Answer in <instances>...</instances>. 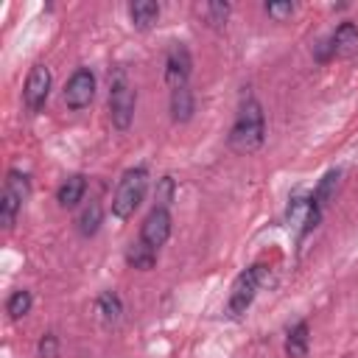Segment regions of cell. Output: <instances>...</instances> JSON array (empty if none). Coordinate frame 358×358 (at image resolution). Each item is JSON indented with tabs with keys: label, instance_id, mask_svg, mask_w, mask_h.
<instances>
[{
	"label": "cell",
	"instance_id": "cell-1",
	"mask_svg": "<svg viewBox=\"0 0 358 358\" xmlns=\"http://www.w3.org/2000/svg\"><path fill=\"white\" fill-rule=\"evenodd\" d=\"M266 140V115L257 98H246L238 106V115L232 120V129L227 134V143L238 154H252Z\"/></svg>",
	"mask_w": 358,
	"mask_h": 358
},
{
	"label": "cell",
	"instance_id": "cell-2",
	"mask_svg": "<svg viewBox=\"0 0 358 358\" xmlns=\"http://www.w3.org/2000/svg\"><path fill=\"white\" fill-rule=\"evenodd\" d=\"M266 282H268V266H263V263H255V266L243 268V271L235 277L232 288H229L227 313H229L232 319H241V316H243V313L252 308V302H255L257 291H260Z\"/></svg>",
	"mask_w": 358,
	"mask_h": 358
},
{
	"label": "cell",
	"instance_id": "cell-3",
	"mask_svg": "<svg viewBox=\"0 0 358 358\" xmlns=\"http://www.w3.org/2000/svg\"><path fill=\"white\" fill-rule=\"evenodd\" d=\"M145 190H148V171L143 165L137 168H129L117 187H115V196H112V215L115 218H129L134 215V210L143 204L145 199Z\"/></svg>",
	"mask_w": 358,
	"mask_h": 358
},
{
	"label": "cell",
	"instance_id": "cell-4",
	"mask_svg": "<svg viewBox=\"0 0 358 358\" xmlns=\"http://www.w3.org/2000/svg\"><path fill=\"white\" fill-rule=\"evenodd\" d=\"M134 106H137V92H134L126 70H117L109 81V120H112V126L126 131L134 120Z\"/></svg>",
	"mask_w": 358,
	"mask_h": 358
},
{
	"label": "cell",
	"instance_id": "cell-5",
	"mask_svg": "<svg viewBox=\"0 0 358 358\" xmlns=\"http://www.w3.org/2000/svg\"><path fill=\"white\" fill-rule=\"evenodd\" d=\"M28 176L20 171H8L6 173V185L0 193V224L3 229H11L17 221V213L22 210L25 199H28Z\"/></svg>",
	"mask_w": 358,
	"mask_h": 358
},
{
	"label": "cell",
	"instance_id": "cell-6",
	"mask_svg": "<svg viewBox=\"0 0 358 358\" xmlns=\"http://www.w3.org/2000/svg\"><path fill=\"white\" fill-rule=\"evenodd\" d=\"M322 221V207L310 199V196H294L288 201V210H285V224L288 229H294L299 238H305L308 232H313Z\"/></svg>",
	"mask_w": 358,
	"mask_h": 358
},
{
	"label": "cell",
	"instance_id": "cell-7",
	"mask_svg": "<svg viewBox=\"0 0 358 358\" xmlns=\"http://www.w3.org/2000/svg\"><path fill=\"white\" fill-rule=\"evenodd\" d=\"M62 98H64L67 109H76V112L78 109H87L92 103V98H95V76H92V70L90 67H78L67 78Z\"/></svg>",
	"mask_w": 358,
	"mask_h": 358
},
{
	"label": "cell",
	"instance_id": "cell-8",
	"mask_svg": "<svg viewBox=\"0 0 358 358\" xmlns=\"http://www.w3.org/2000/svg\"><path fill=\"white\" fill-rule=\"evenodd\" d=\"M190 73H193L190 50H187L182 42H173V45L168 48V56H165V84H168L171 90L187 87Z\"/></svg>",
	"mask_w": 358,
	"mask_h": 358
},
{
	"label": "cell",
	"instance_id": "cell-9",
	"mask_svg": "<svg viewBox=\"0 0 358 358\" xmlns=\"http://www.w3.org/2000/svg\"><path fill=\"white\" fill-rule=\"evenodd\" d=\"M171 229H173L171 213H168L165 207H154V210L145 215V221L140 224V241H143L145 246H151V249H159V246L168 243Z\"/></svg>",
	"mask_w": 358,
	"mask_h": 358
},
{
	"label": "cell",
	"instance_id": "cell-10",
	"mask_svg": "<svg viewBox=\"0 0 358 358\" xmlns=\"http://www.w3.org/2000/svg\"><path fill=\"white\" fill-rule=\"evenodd\" d=\"M50 84H53V78H50L48 64H34L25 78V90H22V101H25L28 112H39L45 106V101L50 95Z\"/></svg>",
	"mask_w": 358,
	"mask_h": 358
},
{
	"label": "cell",
	"instance_id": "cell-11",
	"mask_svg": "<svg viewBox=\"0 0 358 358\" xmlns=\"http://www.w3.org/2000/svg\"><path fill=\"white\" fill-rule=\"evenodd\" d=\"M330 48H333V59H352V56H358V25L341 22L330 34Z\"/></svg>",
	"mask_w": 358,
	"mask_h": 358
},
{
	"label": "cell",
	"instance_id": "cell-12",
	"mask_svg": "<svg viewBox=\"0 0 358 358\" xmlns=\"http://www.w3.org/2000/svg\"><path fill=\"white\" fill-rule=\"evenodd\" d=\"M308 347H310V327H308L305 319H299L285 333V355L288 358H305L308 355Z\"/></svg>",
	"mask_w": 358,
	"mask_h": 358
},
{
	"label": "cell",
	"instance_id": "cell-13",
	"mask_svg": "<svg viewBox=\"0 0 358 358\" xmlns=\"http://www.w3.org/2000/svg\"><path fill=\"white\" fill-rule=\"evenodd\" d=\"M196 112V95L190 87H179L171 90V117L173 123H187Z\"/></svg>",
	"mask_w": 358,
	"mask_h": 358
},
{
	"label": "cell",
	"instance_id": "cell-14",
	"mask_svg": "<svg viewBox=\"0 0 358 358\" xmlns=\"http://www.w3.org/2000/svg\"><path fill=\"white\" fill-rule=\"evenodd\" d=\"M84 193H87V179H84L81 173H73V176H67V179L59 185L56 201H59V207L70 210V207H76V204L84 199Z\"/></svg>",
	"mask_w": 358,
	"mask_h": 358
},
{
	"label": "cell",
	"instance_id": "cell-15",
	"mask_svg": "<svg viewBox=\"0 0 358 358\" xmlns=\"http://www.w3.org/2000/svg\"><path fill=\"white\" fill-rule=\"evenodd\" d=\"M101 221H103V207L101 201H87L81 207V213L76 215V229L81 238H92L98 229H101Z\"/></svg>",
	"mask_w": 358,
	"mask_h": 358
},
{
	"label": "cell",
	"instance_id": "cell-16",
	"mask_svg": "<svg viewBox=\"0 0 358 358\" xmlns=\"http://www.w3.org/2000/svg\"><path fill=\"white\" fill-rule=\"evenodd\" d=\"M95 313L103 324H117L123 316V299L117 296V291H101L95 299Z\"/></svg>",
	"mask_w": 358,
	"mask_h": 358
},
{
	"label": "cell",
	"instance_id": "cell-17",
	"mask_svg": "<svg viewBox=\"0 0 358 358\" xmlns=\"http://www.w3.org/2000/svg\"><path fill=\"white\" fill-rule=\"evenodd\" d=\"M129 17H131V25L137 31H148L159 20V3H154V0H134L129 6Z\"/></svg>",
	"mask_w": 358,
	"mask_h": 358
},
{
	"label": "cell",
	"instance_id": "cell-18",
	"mask_svg": "<svg viewBox=\"0 0 358 358\" xmlns=\"http://www.w3.org/2000/svg\"><path fill=\"white\" fill-rule=\"evenodd\" d=\"M126 263H129L131 268L148 271V268H154V266H157V249L145 246L143 241H137V243H129V249H126Z\"/></svg>",
	"mask_w": 358,
	"mask_h": 358
},
{
	"label": "cell",
	"instance_id": "cell-19",
	"mask_svg": "<svg viewBox=\"0 0 358 358\" xmlns=\"http://www.w3.org/2000/svg\"><path fill=\"white\" fill-rule=\"evenodd\" d=\"M338 179H341V171L338 168H333V171H327L324 176H322V182L316 185V190L310 193V199L324 210L330 201H333V196H336V190H338Z\"/></svg>",
	"mask_w": 358,
	"mask_h": 358
},
{
	"label": "cell",
	"instance_id": "cell-20",
	"mask_svg": "<svg viewBox=\"0 0 358 358\" xmlns=\"http://www.w3.org/2000/svg\"><path fill=\"white\" fill-rule=\"evenodd\" d=\"M31 308H34V296H31V291H25V288L11 291V296L6 299V313H8L11 319H22V316H28Z\"/></svg>",
	"mask_w": 358,
	"mask_h": 358
},
{
	"label": "cell",
	"instance_id": "cell-21",
	"mask_svg": "<svg viewBox=\"0 0 358 358\" xmlns=\"http://www.w3.org/2000/svg\"><path fill=\"white\" fill-rule=\"evenodd\" d=\"M229 11H232V6H229V3H221V0L207 3V6H204L207 25H210V28H215V31H221V28L227 25V20H229Z\"/></svg>",
	"mask_w": 358,
	"mask_h": 358
},
{
	"label": "cell",
	"instance_id": "cell-22",
	"mask_svg": "<svg viewBox=\"0 0 358 358\" xmlns=\"http://www.w3.org/2000/svg\"><path fill=\"white\" fill-rule=\"evenodd\" d=\"M173 196H176V182H173V176H162L159 182H157V190H154V207H171V201H173Z\"/></svg>",
	"mask_w": 358,
	"mask_h": 358
},
{
	"label": "cell",
	"instance_id": "cell-23",
	"mask_svg": "<svg viewBox=\"0 0 358 358\" xmlns=\"http://www.w3.org/2000/svg\"><path fill=\"white\" fill-rule=\"evenodd\" d=\"M39 358H59V336L56 333H42L39 344H36Z\"/></svg>",
	"mask_w": 358,
	"mask_h": 358
},
{
	"label": "cell",
	"instance_id": "cell-24",
	"mask_svg": "<svg viewBox=\"0 0 358 358\" xmlns=\"http://www.w3.org/2000/svg\"><path fill=\"white\" fill-rule=\"evenodd\" d=\"M294 11H296V6L288 3V0H285V3H266V14H268L271 20H277V22H285Z\"/></svg>",
	"mask_w": 358,
	"mask_h": 358
},
{
	"label": "cell",
	"instance_id": "cell-25",
	"mask_svg": "<svg viewBox=\"0 0 358 358\" xmlns=\"http://www.w3.org/2000/svg\"><path fill=\"white\" fill-rule=\"evenodd\" d=\"M313 59H316L319 64H324V62H330V59H333V48H330V36H327V39H319V42L313 45Z\"/></svg>",
	"mask_w": 358,
	"mask_h": 358
}]
</instances>
